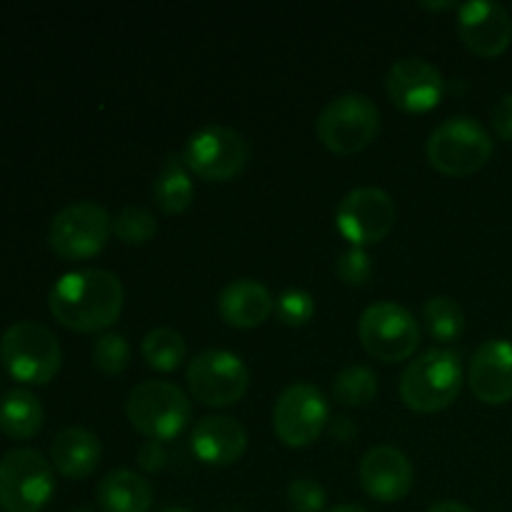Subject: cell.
I'll list each match as a JSON object with an SVG mask.
<instances>
[{
  "label": "cell",
  "mask_w": 512,
  "mask_h": 512,
  "mask_svg": "<svg viewBox=\"0 0 512 512\" xmlns=\"http://www.w3.org/2000/svg\"><path fill=\"white\" fill-rule=\"evenodd\" d=\"M125 290L115 273L83 268L55 280L48 308L60 325L75 333H100L118 323L123 315Z\"/></svg>",
  "instance_id": "1"
},
{
  "label": "cell",
  "mask_w": 512,
  "mask_h": 512,
  "mask_svg": "<svg viewBox=\"0 0 512 512\" xmlns=\"http://www.w3.org/2000/svg\"><path fill=\"white\" fill-rule=\"evenodd\" d=\"M163 512H193V510H188V508H165Z\"/></svg>",
  "instance_id": "37"
},
{
  "label": "cell",
  "mask_w": 512,
  "mask_h": 512,
  "mask_svg": "<svg viewBox=\"0 0 512 512\" xmlns=\"http://www.w3.org/2000/svg\"><path fill=\"white\" fill-rule=\"evenodd\" d=\"M330 420L328 400L313 383H293L273 408V430L288 448H308L323 435Z\"/></svg>",
  "instance_id": "12"
},
{
  "label": "cell",
  "mask_w": 512,
  "mask_h": 512,
  "mask_svg": "<svg viewBox=\"0 0 512 512\" xmlns=\"http://www.w3.org/2000/svg\"><path fill=\"white\" fill-rule=\"evenodd\" d=\"M220 318L238 330L260 328L273 315L275 298L263 283L250 278L233 280L218 295Z\"/></svg>",
  "instance_id": "19"
},
{
  "label": "cell",
  "mask_w": 512,
  "mask_h": 512,
  "mask_svg": "<svg viewBox=\"0 0 512 512\" xmlns=\"http://www.w3.org/2000/svg\"><path fill=\"white\" fill-rule=\"evenodd\" d=\"M493 130L500 140L512 143V93L503 95L493 108Z\"/></svg>",
  "instance_id": "33"
},
{
  "label": "cell",
  "mask_w": 512,
  "mask_h": 512,
  "mask_svg": "<svg viewBox=\"0 0 512 512\" xmlns=\"http://www.w3.org/2000/svg\"><path fill=\"white\" fill-rule=\"evenodd\" d=\"M140 353H143L148 368L158 370V373H173L183 365L185 355H188V345H185V338L178 330L153 328L143 338Z\"/></svg>",
  "instance_id": "24"
},
{
  "label": "cell",
  "mask_w": 512,
  "mask_h": 512,
  "mask_svg": "<svg viewBox=\"0 0 512 512\" xmlns=\"http://www.w3.org/2000/svg\"><path fill=\"white\" fill-rule=\"evenodd\" d=\"M428 512H475V510H470L468 505L458 503V500H440V503L430 505Z\"/></svg>",
  "instance_id": "34"
},
{
  "label": "cell",
  "mask_w": 512,
  "mask_h": 512,
  "mask_svg": "<svg viewBox=\"0 0 512 512\" xmlns=\"http://www.w3.org/2000/svg\"><path fill=\"white\" fill-rule=\"evenodd\" d=\"M113 233V218L103 205L93 200L65 205L53 215L48 228V245L58 258L68 263L95 258L103 253Z\"/></svg>",
  "instance_id": "7"
},
{
  "label": "cell",
  "mask_w": 512,
  "mask_h": 512,
  "mask_svg": "<svg viewBox=\"0 0 512 512\" xmlns=\"http://www.w3.org/2000/svg\"><path fill=\"white\" fill-rule=\"evenodd\" d=\"M133 360L130 343L120 333H103L93 343V363L100 373L120 375Z\"/></svg>",
  "instance_id": "28"
},
{
  "label": "cell",
  "mask_w": 512,
  "mask_h": 512,
  "mask_svg": "<svg viewBox=\"0 0 512 512\" xmlns=\"http://www.w3.org/2000/svg\"><path fill=\"white\" fill-rule=\"evenodd\" d=\"M315 133L330 153L355 155L378 138L380 110L363 93L338 95L320 110Z\"/></svg>",
  "instance_id": "6"
},
{
  "label": "cell",
  "mask_w": 512,
  "mask_h": 512,
  "mask_svg": "<svg viewBox=\"0 0 512 512\" xmlns=\"http://www.w3.org/2000/svg\"><path fill=\"white\" fill-rule=\"evenodd\" d=\"M53 463L38 450L15 448L0 458V508L8 512H40L53 500Z\"/></svg>",
  "instance_id": "9"
},
{
  "label": "cell",
  "mask_w": 512,
  "mask_h": 512,
  "mask_svg": "<svg viewBox=\"0 0 512 512\" xmlns=\"http://www.w3.org/2000/svg\"><path fill=\"white\" fill-rule=\"evenodd\" d=\"M458 35L470 53L480 58H498L512 43V18L500 3H463L458 8Z\"/></svg>",
  "instance_id": "15"
},
{
  "label": "cell",
  "mask_w": 512,
  "mask_h": 512,
  "mask_svg": "<svg viewBox=\"0 0 512 512\" xmlns=\"http://www.w3.org/2000/svg\"><path fill=\"white\" fill-rule=\"evenodd\" d=\"M103 512H148L153 508V485L133 470H113L95 488Z\"/></svg>",
  "instance_id": "21"
},
{
  "label": "cell",
  "mask_w": 512,
  "mask_h": 512,
  "mask_svg": "<svg viewBox=\"0 0 512 512\" xmlns=\"http://www.w3.org/2000/svg\"><path fill=\"white\" fill-rule=\"evenodd\" d=\"M138 465L145 470V473H160V470L168 468V448L160 440H145L138 448Z\"/></svg>",
  "instance_id": "32"
},
{
  "label": "cell",
  "mask_w": 512,
  "mask_h": 512,
  "mask_svg": "<svg viewBox=\"0 0 512 512\" xmlns=\"http://www.w3.org/2000/svg\"><path fill=\"white\" fill-rule=\"evenodd\" d=\"M113 233L125 245H145L158 233V220L148 208L140 205H128L113 218Z\"/></svg>",
  "instance_id": "27"
},
{
  "label": "cell",
  "mask_w": 512,
  "mask_h": 512,
  "mask_svg": "<svg viewBox=\"0 0 512 512\" xmlns=\"http://www.w3.org/2000/svg\"><path fill=\"white\" fill-rule=\"evenodd\" d=\"M73 512H93V510H85V508H80V510H73Z\"/></svg>",
  "instance_id": "38"
},
{
  "label": "cell",
  "mask_w": 512,
  "mask_h": 512,
  "mask_svg": "<svg viewBox=\"0 0 512 512\" xmlns=\"http://www.w3.org/2000/svg\"><path fill=\"white\" fill-rule=\"evenodd\" d=\"M288 508L293 512H323L328 505V493L313 478H295L288 485Z\"/></svg>",
  "instance_id": "30"
},
{
  "label": "cell",
  "mask_w": 512,
  "mask_h": 512,
  "mask_svg": "<svg viewBox=\"0 0 512 512\" xmlns=\"http://www.w3.org/2000/svg\"><path fill=\"white\" fill-rule=\"evenodd\" d=\"M0 360L13 380L48 385L63 365V350L53 330L33 320H18L0 338Z\"/></svg>",
  "instance_id": "3"
},
{
  "label": "cell",
  "mask_w": 512,
  "mask_h": 512,
  "mask_svg": "<svg viewBox=\"0 0 512 512\" xmlns=\"http://www.w3.org/2000/svg\"><path fill=\"white\" fill-rule=\"evenodd\" d=\"M428 160L448 178H470L493 158V138L470 115L443 120L428 138Z\"/></svg>",
  "instance_id": "4"
},
{
  "label": "cell",
  "mask_w": 512,
  "mask_h": 512,
  "mask_svg": "<svg viewBox=\"0 0 512 512\" xmlns=\"http://www.w3.org/2000/svg\"><path fill=\"white\" fill-rule=\"evenodd\" d=\"M338 278L350 288H363L368 285L370 275H373V260L365 253V248H350L338 258Z\"/></svg>",
  "instance_id": "31"
},
{
  "label": "cell",
  "mask_w": 512,
  "mask_h": 512,
  "mask_svg": "<svg viewBox=\"0 0 512 512\" xmlns=\"http://www.w3.org/2000/svg\"><path fill=\"white\" fill-rule=\"evenodd\" d=\"M153 203L163 210L165 215H180L193 205L195 188L190 180V170L185 168L183 155L170 153L160 165L158 175L153 180Z\"/></svg>",
  "instance_id": "22"
},
{
  "label": "cell",
  "mask_w": 512,
  "mask_h": 512,
  "mask_svg": "<svg viewBox=\"0 0 512 512\" xmlns=\"http://www.w3.org/2000/svg\"><path fill=\"white\" fill-rule=\"evenodd\" d=\"M385 90L393 105L405 113H428L438 108L445 95V80L438 65L430 60L410 55L393 63L385 75Z\"/></svg>",
  "instance_id": "14"
},
{
  "label": "cell",
  "mask_w": 512,
  "mask_h": 512,
  "mask_svg": "<svg viewBox=\"0 0 512 512\" xmlns=\"http://www.w3.org/2000/svg\"><path fill=\"white\" fill-rule=\"evenodd\" d=\"M193 453L210 468H228L248 450V430L230 415H208L193 430Z\"/></svg>",
  "instance_id": "18"
},
{
  "label": "cell",
  "mask_w": 512,
  "mask_h": 512,
  "mask_svg": "<svg viewBox=\"0 0 512 512\" xmlns=\"http://www.w3.org/2000/svg\"><path fill=\"white\" fill-rule=\"evenodd\" d=\"M358 338L365 353L380 363H403L418 350L420 325L408 308L380 300L360 315Z\"/></svg>",
  "instance_id": "10"
},
{
  "label": "cell",
  "mask_w": 512,
  "mask_h": 512,
  "mask_svg": "<svg viewBox=\"0 0 512 512\" xmlns=\"http://www.w3.org/2000/svg\"><path fill=\"white\" fill-rule=\"evenodd\" d=\"M468 385L485 405H505L512 400V343L503 338L485 340L470 358Z\"/></svg>",
  "instance_id": "17"
},
{
  "label": "cell",
  "mask_w": 512,
  "mask_h": 512,
  "mask_svg": "<svg viewBox=\"0 0 512 512\" xmlns=\"http://www.w3.org/2000/svg\"><path fill=\"white\" fill-rule=\"evenodd\" d=\"M248 160V140L228 125H205L185 140V168L205 183H228V180L238 178Z\"/></svg>",
  "instance_id": "8"
},
{
  "label": "cell",
  "mask_w": 512,
  "mask_h": 512,
  "mask_svg": "<svg viewBox=\"0 0 512 512\" xmlns=\"http://www.w3.org/2000/svg\"><path fill=\"white\" fill-rule=\"evenodd\" d=\"M330 512H370V510L360 508V505H338V508L330 510Z\"/></svg>",
  "instance_id": "36"
},
{
  "label": "cell",
  "mask_w": 512,
  "mask_h": 512,
  "mask_svg": "<svg viewBox=\"0 0 512 512\" xmlns=\"http://www.w3.org/2000/svg\"><path fill=\"white\" fill-rule=\"evenodd\" d=\"M333 393L345 408H365L378 395V375L368 365H348L335 378Z\"/></svg>",
  "instance_id": "26"
},
{
  "label": "cell",
  "mask_w": 512,
  "mask_h": 512,
  "mask_svg": "<svg viewBox=\"0 0 512 512\" xmlns=\"http://www.w3.org/2000/svg\"><path fill=\"white\" fill-rule=\"evenodd\" d=\"M275 313H278L280 323L288 325V328H303L313 320L315 300L308 290L290 288L280 293L278 303H275Z\"/></svg>",
  "instance_id": "29"
},
{
  "label": "cell",
  "mask_w": 512,
  "mask_h": 512,
  "mask_svg": "<svg viewBox=\"0 0 512 512\" xmlns=\"http://www.w3.org/2000/svg\"><path fill=\"white\" fill-rule=\"evenodd\" d=\"M398 208L393 198L380 188H355L340 200L335 210V225L353 248L383 243L395 228Z\"/></svg>",
  "instance_id": "13"
},
{
  "label": "cell",
  "mask_w": 512,
  "mask_h": 512,
  "mask_svg": "<svg viewBox=\"0 0 512 512\" xmlns=\"http://www.w3.org/2000/svg\"><path fill=\"white\" fill-rule=\"evenodd\" d=\"M415 470L403 450L375 445L360 460V485L378 503H398L413 490Z\"/></svg>",
  "instance_id": "16"
},
{
  "label": "cell",
  "mask_w": 512,
  "mask_h": 512,
  "mask_svg": "<svg viewBox=\"0 0 512 512\" xmlns=\"http://www.w3.org/2000/svg\"><path fill=\"white\" fill-rule=\"evenodd\" d=\"M463 390V363L453 350L433 348L413 360L400 378V398L415 413H440Z\"/></svg>",
  "instance_id": "2"
},
{
  "label": "cell",
  "mask_w": 512,
  "mask_h": 512,
  "mask_svg": "<svg viewBox=\"0 0 512 512\" xmlns=\"http://www.w3.org/2000/svg\"><path fill=\"white\" fill-rule=\"evenodd\" d=\"M50 463L63 478L85 480L103 463V445L88 428H65L50 445Z\"/></svg>",
  "instance_id": "20"
},
{
  "label": "cell",
  "mask_w": 512,
  "mask_h": 512,
  "mask_svg": "<svg viewBox=\"0 0 512 512\" xmlns=\"http://www.w3.org/2000/svg\"><path fill=\"white\" fill-rule=\"evenodd\" d=\"M130 425L148 440H173L188 428L193 405L178 385L168 380H145L125 400Z\"/></svg>",
  "instance_id": "5"
},
{
  "label": "cell",
  "mask_w": 512,
  "mask_h": 512,
  "mask_svg": "<svg viewBox=\"0 0 512 512\" xmlns=\"http://www.w3.org/2000/svg\"><path fill=\"white\" fill-rule=\"evenodd\" d=\"M420 8L433 10V13H448V10H458V3H420Z\"/></svg>",
  "instance_id": "35"
},
{
  "label": "cell",
  "mask_w": 512,
  "mask_h": 512,
  "mask_svg": "<svg viewBox=\"0 0 512 512\" xmlns=\"http://www.w3.org/2000/svg\"><path fill=\"white\" fill-rule=\"evenodd\" d=\"M45 408L30 390L13 388L0 398V433L13 440H30L43 430Z\"/></svg>",
  "instance_id": "23"
},
{
  "label": "cell",
  "mask_w": 512,
  "mask_h": 512,
  "mask_svg": "<svg viewBox=\"0 0 512 512\" xmlns=\"http://www.w3.org/2000/svg\"><path fill=\"white\" fill-rule=\"evenodd\" d=\"M188 390L208 408H230L248 393L250 370L235 353L210 348L195 355L185 370Z\"/></svg>",
  "instance_id": "11"
},
{
  "label": "cell",
  "mask_w": 512,
  "mask_h": 512,
  "mask_svg": "<svg viewBox=\"0 0 512 512\" xmlns=\"http://www.w3.org/2000/svg\"><path fill=\"white\" fill-rule=\"evenodd\" d=\"M423 325L438 343H453L465 333V313L453 298L435 295L423 305Z\"/></svg>",
  "instance_id": "25"
}]
</instances>
